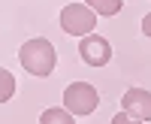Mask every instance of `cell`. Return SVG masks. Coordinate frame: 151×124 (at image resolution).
Wrapping results in <instances>:
<instances>
[{
	"label": "cell",
	"mask_w": 151,
	"mask_h": 124,
	"mask_svg": "<svg viewBox=\"0 0 151 124\" xmlns=\"http://www.w3.org/2000/svg\"><path fill=\"white\" fill-rule=\"evenodd\" d=\"M109 124H142V121H136V118H130L127 112H118V115H115V118H112Z\"/></svg>",
	"instance_id": "9c48e42d"
},
{
	"label": "cell",
	"mask_w": 151,
	"mask_h": 124,
	"mask_svg": "<svg viewBox=\"0 0 151 124\" xmlns=\"http://www.w3.org/2000/svg\"><path fill=\"white\" fill-rule=\"evenodd\" d=\"M60 27H64L70 36H88L97 27V12L88 3H67L60 9Z\"/></svg>",
	"instance_id": "7a4b0ae2"
},
{
	"label": "cell",
	"mask_w": 151,
	"mask_h": 124,
	"mask_svg": "<svg viewBox=\"0 0 151 124\" xmlns=\"http://www.w3.org/2000/svg\"><path fill=\"white\" fill-rule=\"evenodd\" d=\"M79 55H82V61L88 67H106L112 61V45H109V40H103V36L88 33L79 43Z\"/></svg>",
	"instance_id": "277c9868"
},
{
	"label": "cell",
	"mask_w": 151,
	"mask_h": 124,
	"mask_svg": "<svg viewBox=\"0 0 151 124\" xmlns=\"http://www.w3.org/2000/svg\"><path fill=\"white\" fill-rule=\"evenodd\" d=\"M40 124H76V121H73V115L67 112V109L52 106V109H45V112L40 115Z\"/></svg>",
	"instance_id": "8992f818"
},
{
	"label": "cell",
	"mask_w": 151,
	"mask_h": 124,
	"mask_svg": "<svg viewBox=\"0 0 151 124\" xmlns=\"http://www.w3.org/2000/svg\"><path fill=\"white\" fill-rule=\"evenodd\" d=\"M88 6H91L97 15H118L121 6H124V0H85Z\"/></svg>",
	"instance_id": "52a82bcc"
},
{
	"label": "cell",
	"mask_w": 151,
	"mask_h": 124,
	"mask_svg": "<svg viewBox=\"0 0 151 124\" xmlns=\"http://www.w3.org/2000/svg\"><path fill=\"white\" fill-rule=\"evenodd\" d=\"M142 33H145V36H151V12L142 18Z\"/></svg>",
	"instance_id": "30bf717a"
},
{
	"label": "cell",
	"mask_w": 151,
	"mask_h": 124,
	"mask_svg": "<svg viewBox=\"0 0 151 124\" xmlns=\"http://www.w3.org/2000/svg\"><path fill=\"white\" fill-rule=\"evenodd\" d=\"M100 103V94L94 85H88V82H73L67 85V91H64V109L70 115H91L94 109Z\"/></svg>",
	"instance_id": "3957f363"
},
{
	"label": "cell",
	"mask_w": 151,
	"mask_h": 124,
	"mask_svg": "<svg viewBox=\"0 0 151 124\" xmlns=\"http://www.w3.org/2000/svg\"><path fill=\"white\" fill-rule=\"evenodd\" d=\"M121 112H127L136 121H151V91L145 88H130L121 97Z\"/></svg>",
	"instance_id": "5b68a950"
},
{
	"label": "cell",
	"mask_w": 151,
	"mask_h": 124,
	"mask_svg": "<svg viewBox=\"0 0 151 124\" xmlns=\"http://www.w3.org/2000/svg\"><path fill=\"white\" fill-rule=\"evenodd\" d=\"M18 61H21V67L30 73V76H52V70L58 64V52H55V45L42 40V36H36V40H27L21 45V52H18Z\"/></svg>",
	"instance_id": "6da1fadb"
},
{
	"label": "cell",
	"mask_w": 151,
	"mask_h": 124,
	"mask_svg": "<svg viewBox=\"0 0 151 124\" xmlns=\"http://www.w3.org/2000/svg\"><path fill=\"white\" fill-rule=\"evenodd\" d=\"M12 94H15V76L0 67V103H6Z\"/></svg>",
	"instance_id": "ba28073f"
}]
</instances>
